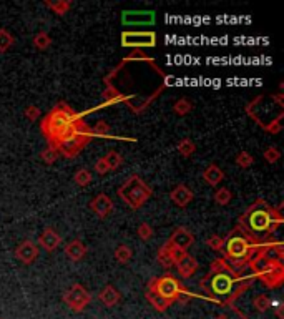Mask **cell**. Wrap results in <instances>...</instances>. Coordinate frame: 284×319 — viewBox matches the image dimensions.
Returning a JSON list of instances; mask_svg holds the SVG:
<instances>
[{
  "label": "cell",
  "mask_w": 284,
  "mask_h": 319,
  "mask_svg": "<svg viewBox=\"0 0 284 319\" xmlns=\"http://www.w3.org/2000/svg\"><path fill=\"white\" fill-rule=\"evenodd\" d=\"M88 130L87 125L82 123L80 115L65 103H58L47 117L42 120L43 136H47L50 146L57 148L62 140L68 138L75 133Z\"/></svg>",
  "instance_id": "cell-1"
},
{
  "label": "cell",
  "mask_w": 284,
  "mask_h": 319,
  "mask_svg": "<svg viewBox=\"0 0 284 319\" xmlns=\"http://www.w3.org/2000/svg\"><path fill=\"white\" fill-rule=\"evenodd\" d=\"M281 221L282 219L279 213L271 210L263 199H257L241 216V224H243L241 230L248 231L254 238H266L268 235L277 230Z\"/></svg>",
  "instance_id": "cell-2"
},
{
  "label": "cell",
  "mask_w": 284,
  "mask_h": 319,
  "mask_svg": "<svg viewBox=\"0 0 284 319\" xmlns=\"http://www.w3.org/2000/svg\"><path fill=\"white\" fill-rule=\"evenodd\" d=\"M223 255L229 263L241 266L251 261L254 256V243L251 241L249 235L241 228H234L229 235L224 238L223 243Z\"/></svg>",
  "instance_id": "cell-3"
},
{
  "label": "cell",
  "mask_w": 284,
  "mask_h": 319,
  "mask_svg": "<svg viewBox=\"0 0 284 319\" xmlns=\"http://www.w3.org/2000/svg\"><path fill=\"white\" fill-rule=\"evenodd\" d=\"M234 281H236V278L229 266H226L224 261H215L213 271H211V275L206 278V281L201 283V286H206L208 291L215 298H226L231 294V291H233Z\"/></svg>",
  "instance_id": "cell-4"
},
{
  "label": "cell",
  "mask_w": 284,
  "mask_h": 319,
  "mask_svg": "<svg viewBox=\"0 0 284 319\" xmlns=\"http://www.w3.org/2000/svg\"><path fill=\"white\" fill-rule=\"evenodd\" d=\"M151 195H153V190L136 175L130 176L127 181L120 186V190H118V196L133 210L141 208V206L151 198Z\"/></svg>",
  "instance_id": "cell-5"
},
{
  "label": "cell",
  "mask_w": 284,
  "mask_h": 319,
  "mask_svg": "<svg viewBox=\"0 0 284 319\" xmlns=\"http://www.w3.org/2000/svg\"><path fill=\"white\" fill-rule=\"evenodd\" d=\"M251 268L268 288H277L284 279V269L279 259L269 256H254L251 258Z\"/></svg>",
  "instance_id": "cell-6"
},
{
  "label": "cell",
  "mask_w": 284,
  "mask_h": 319,
  "mask_svg": "<svg viewBox=\"0 0 284 319\" xmlns=\"http://www.w3.org/2000/svg\"><path fill=\"white\" fill-rule=\"evenodd\" d=\"M148 286H150L151 292H155V294L167 299V301H170V303H173L175 299H178V296L181 294L180 283H178L171 275H167L163 278H153Z\"/></svg>",
  "instance_id": "cell-7"
},
{
  "label": "cell",
  "mask_w": 284,
  "mask_h": 319,
  "mask_svg": "<svg viewBox=\"0 0 284 319\" xmlns=\"http://www.w3.org/2000/svg\"><path fill=\"white\" fill-rule=\"evenodd\" d=\"M91 135H93L91 130H85V131H80V133H75V135H72L68 138L62 140V142L57 145V150H58V153H62V155L67 156V158L75 156L90 143Z\"/></svg>",
  "instance_id": "cell-8"
},
{
  "label": "cell",
  "mask_w": 284,
  "mask_h": 319,
  "mask_svg": "<svg viewBox=\"0 0 284 319\" xmlns=\"http://www.w3.org/2000/svg\"><path fill=\"white\" fill-rule=\"evenodd\" d=\"M63 301L67 303V306L72 311L80 312L91 303V294L83 288L82 284H75V286H72L67 292H65Z\"/></svg>",
  "instance_id": "cell-9"
},
{
  "label": "cell",
  "mask_w": 284,
  "mask_h": 319,
  "mask_svg": "<svg viewBox=\"0 0 284 319\" xmlns=\"http://www.w3.org/2000/svg\"><path fill=\"white\" fill-rule=\"evenodd\" d=\"M122 45L141 49V47H155L156 35L153 32H123L122 33Z\"/></svg>",
  "instance_id": "cell-10"
},
{
  "label": "cell",
  "mask_w": 284,
  "mask_h": 319,
  "mask_svg": "<svg viewBox=\"0 0 284 319\" xmlns=\"http://www.w3.org/2000/svg\"><path fill=\"white\" fill-rule=\"evenodd\" d=\"M115 204L111 201V198L108 195H105V193H100V195H97L93 199L90 201V210L95 213L98 218H107L111 211H113Z\"/></svg>",
  "instance_id": "cell-11"
},
{
  "label": "cell",
  "mask_w": 284,
  "mask_h": 319,
  "mask_svg": "<svg viewBox=\"0 0 284 319\" xmlns=\"http://www.w3.org/2000/svg\"><path fill=\"white\" fill-rule=\"evenodd\" d=\"M193 243H195L193 233H190L186 228H183V226L181 228H176L173 231V235H171L170 241H168L170 246H173V248H178L181 251H186Z\"/></svg>",
  "instance_id": "cell-12"
},
{
  "label": "cell",
  "mask_w": 284,
  "mask_h": 319,
  "mask_svg": "<svg viewBox=\"0 0 284 319\" xmlns=\"http://www.w3.org/2000/svg\"><path fill=\"white\" fill-rule=\"evenodd\" d=\"M15 256L18 261H22L23 264H32L38 258V246L35 243L29 241V239H25V241H22L17 246Z\"/></svg>",
  "instance_id": "cell-13"
},
{
  "label": "cell",
  "mask_w": 284,
  "mask_h": 319,
  "mask_svg": "<svg viewBox=\"0 0 284 319\" xmlns=\"http://www.w3.org/2000/svg\"><path fill=\"white\" fill-rule=\"evenodd\" d=\"M170 198H171V201L178 206V208H186V206L193 201L195 193L191 191L186 185H178V186H175L173 190H171Z\"/></svg>",
  "instance_id": "cell-14"
},
{
  "label": "cell",
  "mask_w": 284,
  "mask_h": 319,
  "mask_svg": "<svg viewBox=\"0 0 284 319\" xmlns=\"http://www.w3.org/2000/svg\"><path fill=\"white\" fill-rule=\"evenodd\" d=\"M60 243H62L60 235L55 233V230H52V228H45L42 231V235L38 236V246L49 253L55 251L58 246H60Z\"/></svg>",
  "instance_id": "cell-15"
},
{
  "label": "cell",
  "mask_w": 284,
  "mask_h": 319,
  "mask_svg": "<svg viewBox=\"0 0 284 319\" xmlns=\"http://www.w3.org/2000/svg\"><path fill=\"white\" fill-rule=\"evenodd\" d=\"M155 22L153 12H125L123 24L125 25H150Z\"/></svg>",
  "instance_id": "cell-16"
},
{
  "label": "cell",
  "mask_w": 284,
  "mask_h": 319,
  "mask_svg": "<svg viewBox=\"0 0 284 319\" xmlns=\"http://www.w3.org/2000/svg\"><path fill=\"white\" fill-rule=\"evenodd\" d=\"M87 246H85L80 239H74V241H70L67 246H65V255H67L68 259L72 261H80L85 256H87Z\"/></svg>",
  "instance_id": "cell-17"
},
{
  "label": "cell",
  "mask_w": 284,
  "mask_h": 319,
  "mask_svg": "<svg viewBox=\"0 0 284 319\" xmlns=\"http://www.w3.org/2000/svg\"><path fill=\"white\" fill-rule=\"evenodd\" d=\"M176 266H178V272H180L183 278H191L198 271V261H196V258L190 256L188 253L180 259V261L176 263Z\"/></svg>",
  "instance_id": "cell-18"
},
{
  "label": "cell",
  "mask_w": 284,
  "mask_h": 319,
  "mask_svg": "<svg viewBox=\"0 0 284 319\" xmlns=\"http://www.w3.org/2000/svg\"><path fill=\"white\" fill-rule=\"evenodd\" d=\"M100 301L107 306V308H113V306H116L118 303H120V299H122V294H120V291H118L115 286H105V288L100 291Z\"/></svg>",
  "instance_id": "cell-19"
},
{
  "label": "cell",
  "mask_w": 284,
  "mask_h": 319,
  "mask_svg": "<svg viewBox=\"0 0 284 319\" xmlns=\"http://www.w3.org/2000/svg\"><path fill=\"white\" fill-rule=\"evenodd\" d=\"M203 179L209 186H218L224 179V173L218 165H209L208 168L203 171Z\"/></svg>",
  "instance_id": "cell-20"
},
{
  "label": "cell",
  "mask_w": 284,
  "mask_h": 319,
  "mask_svg": "<svg viewBox=\"0 0 284 319\" xmlns=\"http://www.w3.org/2000/svg\"><path fill=\"white\" fill-rule=\"evenodd\" d=\"M156 259H158V263H160L163 268H171V266L175 264V261H173V256H171V246L167 243L164 246H161L160 249H158V256H156Z\"/></svg>",
  "instance_id": "cell-21"
},
{
  "label": "cell",
  "mask_w": 284,
  "mask_h": 319,
  "mask_svg": "<svg viewBox=\"0 0 284 319\" xmlns=\"http://www.w3.org/2000/svg\"><path fill=\"white\" fill-rule=\"evenodd\" d=\"M147 299L151 303V306H153V308H155L156 311H167V309H168V306L171 304L170 301H167V299L160 298V296L155 294V292H151V291L147 292Z\"/></svg>",
  "instance_id": "cell-22"
},
{
  "label": "cell",
  "mask_w": 284,
  "mask_h": 319,
  "mask_svg": "<svg viewBox=\"0 0 284 319\" xmlns=\"http://www.w3.org/2000/svg\"><path fill=\"white\" fill-rule=\"evenodd\" d=\"M176 150H178V153H180V155H183V156H191V155H193V153L196 151V145H195L193 140L183 138L181 142L178 143Z\"/></svg>",
  "instance_id": "cell-23"
},
{
  "label": "cell",
  "mask_w": 284,
  "mask_h": 319,
  "mask_svg": "<svg viewBox=\"0 0 284 319\" xmlns=\"http://www.w3.org/2000/svg\"><path fill=\"white\" fill-rule=\"evenodd\" d=\"M215 201L218 204H221V206H226L231 203V199H233V193H231L226 186H221V188H218L216 193H215Z\"/></svg>",
  "instance_id": "cell-24"
},
{
  "label": "cell",
  "mask_w": 284,
  "mask_h": 319,
  "mask_svg": "<svg viewBox=\"0 0 284 319\" xmlns=\"http://www.w3.org/2000/svg\"><path fill=\"white\" fill-rule=\"evenodd\" d=\"M191 110H193V103H191L190 100H186V98H180L173 105V111L176 113V115H180V117L188 115Z\"/></svg>",
  "instance_id": "cell-25"
},
{
  "label": "cell",
  "mask_w": 284,
  "mask_h": 319,
  "mask_svg": "<svg viewBox=\"0 0 284 319\" xmlns=\"http://www.w3.org/2000/svg\"><path fill=\"white\" fill-rule=\"evenodd\" d=\"M45 5L54 10V13H57V15H65V13L72 9V4L65 2V0H58V2H45Z\"/></svg>",
  "instance_id": "cell-26"
},
{
  "label": "cell",
  "mask_w": 284,
  "mask_h": 319,
  "mask_svg": "<svg viewBox=\"0 0 284 319\" xmlns=\"http://www.w3.org/2000/svg\"><path fill=\"white\" fill-rule=\"evenodd\" d=\"M34 45L37 47L38 50L49 49V47L52 45V37L49 35L47 32H38L37 35L34 37Z\"/></svg>",
  "instance_id": "cell-27"
},
{
  "label": "cell",
  "mask_w": 284,
  "mask_h": 319,
  "mask_svg": "<svg viewBox=\"0 0 284 319\" xmlns=\"http://www.w3.org/2000/svg\"><path fill=\"white\" fill-rule=\"evenodd\" d=\"M131 256H133V251H131L130 246H125V244H120L118 248L115 249V259L120 263H128Z\"/></svg>",
  "instance_id": "cell-28"
},
{
  "label": "cell",
  "mask_w": 284,
  "mask_h": 319,
  "mask_svg": "<svg viewBox=\"0 0 284 319\" xmlns=\"http://www.w3.org/2000/svg\"><path fill=\"white\" fill-rule=\"evenodd\" d=\"M14 45V37L5 29H0V53H5L10 47Z\"/></svg>",
  "instance_id": "cell-29"
},
{
  "label": "cell",
  "mask_w": 284,
  "mask_h": 319,
  "mask_svg": "<svg viewBox=\"0 0 284 319\" xmlns=\"http://www.w3.org/2000/svg\"><path fill=\"white\" fill-rule=\"evenodd\" d=\"M74 179L78 186H88L91 183V179H93V176H91V173L88 170L82 168V170H77Z\"/></svg>",
  "instance_id": "cell-30"
},
{
  "label": "cell",
  "mask_w": 284,
  "mask_h": 319,
  "mask_svg": "<svg viewBox=\"0 0 284 319\" xmlns=\"http://www.w3.org/2000/svg\"><path fill=\"white\" fill-rule=\"evenodd\" d=\"M58 150L54 148V146H49V148H45L42 153H40V158H42V162L43 163H47V165H54L57 160H58Z\"/></svg>",
  "instance_id": "cell-31"
},
{
  "label": "cell",
  "mask_w": 284,
  "mask_h": 319,
  "mask_svg": "<svg viewBox=\"0 0 284 319\" xmlns=\"http://www.w3.org/2000/svg\"><path fill=\"white\" fill-rule=\"evenodd\" d=\"M105 160H107V163H108V168L110 170H116V168H120L122 163H123V156L120 155L118 151H108V155L105 156Z\"/></svg>",
  "instance_id": "cell-32"
},
{
  "label": "cell",
  "mask_w": 284,
  "mask_h": 319,
  "mask_svg": "<svg viewBox=\"0 0 284 319\" xmlns=\"http://www.w3.org/2000/svg\"><path fill=\"white\" fill-rule=\"evenodd\" d=\"M271 306H273V301L266 294H259L257 298H254V308L257 312H266Z\"/></svg>",
  "instance_id": "cell-33"
},
{
  "label": "cell",
  "mask_w": 284,
  "mask_h": 319,
  "mask_svg": "<svg viewBox=\"0 0 284 319\" xmlns=\"http://www.w3.org/2000/svg\"><path fill=\"white\" fill-rule=\"evenodd\" d=\"M136 235H138V238L141 239V241H150V239L153 238L155 231H153V228H151L148 223H141L140 226H138Z\"/></svg>",
  "instance_id": "cell-34"
},
{
  "label": "cell",
  "mask_w": 284,
  "mask_h": 319,
  "mask_svg": "<svg viewBox=\"0 0 284 319\" xmlns=\"http://www.w3.org/2000/svg\"><path fill=\"white\" fill-rule=\"evenodd\" d=\"M254 163V158L253 155H249L248 151H241V153H238V156H236V165L240 166V168H249L251 165Z\"/></svg>",
  "instance_id": "cell-35"
},
{
  "label": "cell",
  "mask_w": 284,
  "mask_h": 319,
  "mask_svg": "<svg viewBox=\"0 0 284 319\" xmlns=\"http://www.w3.org/2000/svg\"><path fill=\"white\" fill-rule=\"evenodd\" d=\"M263 156H264V160H266L268 163H276L277 160L281 158V151L277 148H274V146H269L268 150H264Z\"/></svg>",
  "instance_id": "cell-36"
},
{
  "label": "cell",
  "mask_w": 284,
  "mask_h": 319,
  "mask_svg": "<svg viewBox=\"0 0 284 319\" xmlns=\"http://www.w3.org/2000/svg\"><path fill=\"white\" fill-rule=\"evenodd\" d=\"M223 243H224V239H223L220 235H211V236L206 239V244H208L213 251H221Z\"/></svg>",
  "instance_id": "cell-37"
},
{
  "label": "cell",
  "mask_w": 284,
  "mask_h": 319,
  "mask_svg": "<svg viewBox=\"0 0 284 319\" xmlns=\"http://www.w3.org/2000/svg\"><path fill=\"white\" fill-rule=\"evenodd\" d=\"M40 115H42V111L35 105H30V106H27V108H25V117H27V120H30V122H34V120H38V118H40Z\"/></svg>",
  "instance_id": "cell-38"
},
{
  "label": "cell",
  "mask_w": 284,
  "mask_h": 319,
  "mask_svg": "<svg viewBox=\"0 0 284 319\" xmlns=\"http://www.w3.org/2000/svg\"><path fill=\"white\" fill-rule=\"evenodd\" d=\"M93 170H95V173H98V175H107V173L110 171L108 163H107V160H105V156L100 158V160H98V162L93 165Z\"/></svg>",
  "instance_id": "cell-39"
},
{
  "label": "cell",
  "mask_w": 284,
  "mask_h": 319,
  "mask_svg": "<svg viewBox=\"0 0 284 319\" xmlns=\"http://www.w3.org/2000/svg\"><path fill=\"white\" fill-rule=\"evenodd\" d=\"M108 125L107 123H103V122H100L97 126H95V130L91 131V133H98V135H105V133H108Z\"/></svg>",
  "instance_id": "cell-40"
},
{
  "label": "cell",
  "mask_w": 284,
  "mask_h": 319,
  "mask_svg": "<svg viewBox=\"0 0 284 319\" xmlns=\"http://www.w3.org/2000/svg\"><path fill=\"white\" fill-rule=\"evenodd\" d=\"M105 100H107V103H118V102H122V97L120 95H115V93H107V95H105Z\"/></svg>",
  "instance_id": "cell-41"
},
{
  "label": "cell",
  "mask_w": 284,
  "mask_h": 319,
  "mask_svg": "<svg viewBox=\"0 0 284 319\" xmlns=\"http://www.w3.org/2000/svg\"><path fill=\"white\" fill-rule=\"evenodd\" d=\"M215 319H229V317H228L226 314H218V316H216Z\"/></svg>",
  "instance_id": "cell-42"
},
{
  "label": "cell",
  "mask_w": 284,
  "mask_h": 319,
  "mask_svg": "<svg viewBox=\"0 0 284 319\" xmlns=\"http://www.w3.org/2000/svg\"><path fill=\"white\" fill-rule=\"evenodd\" d=\"M0 319H2V317H0Z\"/></svg>",
  "instance_id": "cell-43"
}]
</instances>
